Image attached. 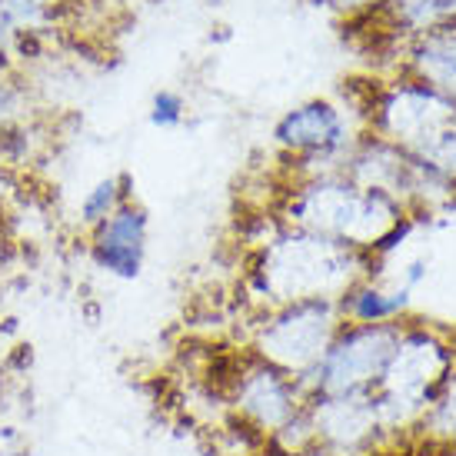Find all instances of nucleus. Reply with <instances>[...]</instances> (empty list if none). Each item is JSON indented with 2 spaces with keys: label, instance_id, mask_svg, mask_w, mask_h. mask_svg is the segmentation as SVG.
Returning <instances> with one entry per match:
<instances>
[{
  "label": "nucleus",
  "instance_id": "1",
  "mask_svg": "<svg viewBox=\"0 0 456 456\" xmlns=\"http://www.w3.org/2000/svg\"><path fill=\"white\" fill-rule=\"evenodd\" d=\"M377 264L380 260L363 250L283 227L256 250L247 283L264 310L297 300H340L356 280L373 277Z\"/></svg>",
  "mask_w": 456,
  "mask_h": 456
},
{
  "label": "nucleus",
  "instance_id": "2",
  "mask_svg": "<svg viewBox=\"0 0 456 456\" xmlns=\"http://www.w3.org/2000/svg\"><path fill=\"white\" fill-rule=\"evenodd\" d=\"M280 214L287 227L317 233L373 256L377 240L403 220L406 210L403 200H396L393 193L360 187L346 174L333 170V174L293 180Z\"/></svg>",
  "mask_w": 456,
  "mask_h": 456
},
{
  "label": "nucleus",
  "instance_id": "3",
  "mask_svg": "<svg viewBox=\"0 0 456 456\" xmlns=\"http://www.w3.org/2000/svg\"><path fill=\"white\" fill-rule=\"evenodd\" d=\"M453 367L456 343L444 330L406 317L380 387L373 393L383 433L390 436L396 430H417V423L440 396Z\"/></svg>",
  "mask_w": 456,
  "mask_h": 456
},
{
  "label": "nucleus",
  "instance_id": "4",
  "mask_svg": "<svg viewBox=\"0 0 456 456\" xmlns=\"http://www.w3.org/2000/svg\"><path fill=\"white\" fill-rule=\"evenodd\" d=\"M343 317L337 300H297L260 310L250 333V354L280 367L290 377H306L340 333Z\"/></svg>",
  "mask_w": 456,
  "mask_h": 456
},
{
  "label": "nucleus",
  "instance_id": "5",
  "mask_svg": "<svg viewBox=\"0 0 456 456\" xmlns=\"http://www.w3.org/2000/svg\"><path fill=\"white\" fill-rule=\"evenodd\" d=\"M396 323H343L330 350L306 377H300L306 400L320 396H373L400 340Z\"/></svg>",
  "mask_w": 456,
  "mask_h": 456
},
{
  "label": "nucleus",
  "instance_id": "6",
  "mask_svg": "<svg viewBox=\"0 0 456 456\" xmlns=\"http://www.w3.org/2000/svg\"><path fill=\"white\" fill-rule=\"evenodd\" d=\"M227 403L240 423L270 440L287 419L306 406V390L300 377H290L250 350H243L237 377L227 390Z\"/></svg>",
  "mask_w": 456,
  "mask_h": 456
},
{
  "label": "nucleus",
  "instance_id": "7",
  "mask_svg": "<svg viewBox=\"0 0 456 456\" xmlns=\"http://www.w3.org/2000/svg\"><path fill=\"white\" fill-rule=\"evenodd\" d=\"M273 140L287 157H293L300 177L310 164H320L317 174L340 170L343 157L356 143L346 127V114L330 101H306L287 110L273 127Z\"/></svg>",
  "mask_w": 456,
  "mask_h": 456
},
{
  "label": "nucleus",
  "instance_id": "8",
  "mask_svg": "<svg viewBox=\"0 0 456 456\" xmlns=\"http://www.w3.org/2000/svg\"><path fill=\"white\" fill-rule=\"evenodd\" d=\"M306 403L314 413L320 453L367 456L387 436L373 396H320Z\"/></svg>",
  "mask_w": 456,
  "mask_h": 456
},
{
  "label": "nucleus",
  "instance_id": "9",
  "mask_svg": "<svg viewBox=\"0 0 456 456\" xmlns=\"http://www.w3.org/2000/svg\"><path fill=\"white\" fill-rule=\"evenodd\" d=\"M147 237H151V214L140 203L127 200L114 216L87 233L90 260L107 277L137 280L147 260Z\"/></svg>",
  "mask_w": 456,
  "mask_h": 456
},
{
  "label": "nucleus",
  "instance_id": "10",
  "mask_svg": "<svg viewBox=\"0 0 456 456\" xmlns=\"http://www.w3.org/2000/svg\"><path fill=\"white\" fill-rule=\"evenodd\" d=\"M337 306L343 323H396L410 317V290L383 287L373 277H363L343 293Z\"/></svg>",
  "mask_w": 456,
  "mask_h": 456
},
{
  "label": "nucleus",
  "instance_id": "11",
  "mask_svg": "<svg viewBox=\"0 0 456 456\" xmlns=\"http://www.w3.org/2000/svg\"><path fill=\"white\" fill-rule=\"evenodd\" d=\"M127 200H130V177L127 174H114V177L97 180V183L80 197V207H77L80 227L90 233L94 227H101L107 216H114Z\"/></svg>",
  "mask_w": 456,
  "mask_h": 456
},
{
  "label": "nucleus",
  "instance_id": "12",
  "mask_svg": "<svg viewBox=\"0 0 456 456\" xmlns=\"http://www.w3.org/2000/svg\"><path fill=\"white\" fill-rule=\"evenodd\" d=\"M417 433L427 444L453 446L456 450V367L450 370V377H446L440 396L433 400V406L417 423Z\"/></svg>",
  "mask_w": 456,
  "mask_h": 456
},
{
  "label": "nucleus",
  "instance_id": "13",
  "mask_svg": "<svg viewBox=\"0 0 456 456\" xmlns=\"http://www.w3.org/2000/svg\"><path fill=\"white\" fill-rule=\"evenodd\" d=\"M187 117V101L180 97L177 90H157L151 103V124L160 130H174L183 124Z\"/></svg>",
  "mask_w": 456,
  "mask_h": 456
},
{
  "label": "nucleus",
  "instance_id": "14",
  "mask_svg": "<svg viewBox=\"0 0 456 456\" xmlns=\"http://www.w3.org/2000/svg\"><path fill=\"white\" fill-rule=\"evenodd\" d=\"M20 90L13 84L7 74H0V127H7V124H17L20 120Z\"/></svg>",
  "mask_w": 456,
  "mask_h": 456
},
{
  "label": "nucleus",
  "instance_id": "15",
  "mask_svg": "<svg viewBox=\"0 0 456 456\" xmlns=\"http://www.w3.org/2000/svg\"><path fill=\"white\" fill-rule=\"evenodd\" d=\"M17 37V30L7 27V20L0 17V61H7V51H11V40Z\"/></svg>",
  "mask_w": 456,
  "mask_h": 456
}]
</instances>
